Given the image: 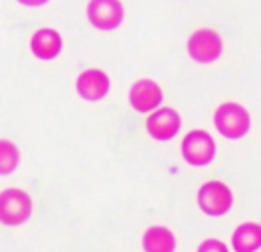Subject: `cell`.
Returning <instances> with one entry per match:
<instances>
[{"mask_svg":"<svg viewBox=\"0 0 261 252\" xmlns=\"http://www.w3.org/2000/svg\"><path fill=\"white\" fill-rule=\"evenodd\" d=\"M214 124L226 138H242L249 130V112L238 103H224L214 112Z\"/></svg>","mask_w":261,"mask_h":252,"instance_id":"1","label":"cell"},{"mask_svg":"<svg viewBox=\"0 0 261 252\" xmlns=\"http://www.w3.org/2000/svg\"><path fill=\"white\" fill-rule=\"evenodd\" d=\"M32 213V201L22 189H4L0 193V219L8 227L22 225Z\"/></svg>","mask_w":261,"mask_h":252,"instance_id":"2","label":"cell"},{"mask_svg":"<svg viewBox=\"0 0 261 252\" xmlns=\"http://www.w3.org/2000/svg\"><path fill=\"white\" fill-rule=\"evenodd\" d=\"M216 144L214 138L204 130H192L182 140V156L192 166H206L214 160Z\"/></svg>","mask_w":261,"mask_h":252,"instance_id":"3","label":"cell"},{"mask_svg":"<svg viewBox=\"0 0 261 252\" xmlns=\"http://www.w3.org/2000/svg\"><path fill=\"white\" fill-rule=\"evenodd\" d=\"M231 191L228 185H224L222 181H206L200 191H198V205L204 213L218 217V215H224L228 213L229 207H231Z\"/></svg>","mask_w":261,"mask_h":252,"instance_id":"4","label":"cell"},{"mask_svg":"<svg viewBox=\"0 0 261 252\" xmlns=\"http://www.w3.org/2000/svg\"><path fill=\"white\" fill-rule=\"evenodd\" d=\"M123 4L119 0H89L87 18L99 30H115L123 22Z\"/></svg>","mask_w":261,"mask_h":252,"instance_id":"5","label":"cell"},{"mask_svg":"<svg viewBox=\"0 0 261 252\" xmlns=\"http://www.w3.org/2000/svg\"><path fill=\"white\" fill-rule=\"evenodd\" d=\"M188 53L198 63H212L222 53V40L214 30H198L188 40Z\"/></svg>","mask_w":261,"mask_h":252,"instance_id":"6","label":"cell"},{"mask_svg":"<svg viewBox=\"0 0 261 252\" xmlns=\"http://www.w3.org/2000/svg\"><path fill=\"white\" fill-rule=\"evenodd\" d=\"M129 99L133 109H137L139 112H148V110L156 109L163 103V91L154 81L141 79L133 85Z\"/></svg>","mask_w":261,"mask_h":252,"instance_id":"7","label":"cell"},{"mask_svg":"<svg viewBox=\"0 0 261 252\" xmlns=\"http://www.w3.org/2000/svg\"><path fill=\"white\" fill-rule=\"evenodd\" d=\"M147 128L152 138L170 140L180 128V116L174 109H159L147 118Z\"/></svg>","mask_w":261,"mask_h":252,"instance_id":"8","label":"cell"},{"mask_svg":"<svg viewBox=\"0 0 261 252\" xmlns=\"http://www.w3.org/2000/svg\"><path fill=\"white\" fill-rule=\"evenodd\" d=\"M77 93L85 101H99L109 93V77L99 69H87L77 77Z\"/></svg>","mask_w":261,"mask_h":252,"instance_id":"9","label":"cell"},{"mask_svg":"<svg viewBox=\"0 0 261 252\" xmlns=\"http://www.w3.org/2000/svg\"><path fill=\"white\" fill-rule=\"evenodd\" d=\"M30 47H32L34 55H38L40 59H51L62 51V38L56 30L44 28L32 36Z\"/></svg>","mask_w":261,"mask_h":252,"instance_id":"10","label":"cell"},{"mask_svg":"<svg viewBox=\"0 0 261 252\" xmlns=\"http://www.w3.org/2000/svg\"><path fill=\"white\" fill-rule=\"evenodd\" d=\"M231 244L236 252H255L261 246V225L245 223L238 227L231 236Z\"/></svg>","mask_w":261,"mask_h":252,"instance_id":"11","label":"cell"},{"mask_svg":"<svg viewBox=\"0 0 261 252\" xmlns=\"http://www.w3.org/2000/svg\"><path fill=\"white\" fill-rule=\"evenodd\" d=\"M145 252H174L176 240L166 227H150L143 236Z\"/></svg>","mask_w":261,"mask_h":252,"instance_id":"12","label":"cell"},{"mask_svg":"<svg viewBox=\"0 0 261 252\" xmlns=\"http://www.w3.org/2000/svg\"><path fill=\"white\" fill-rule=\"evenodd\" d=\"M18 164V150L12 142H0V172L10 173Z\"/></svg>","mask_w":261,"mask_h":252,"instance_id":"13","label":"cell"},{"mask_svg":"<svg viewBox=\"0 0 261 252\" xmlns=\"http://www.w3.org/2000/svg\"><path fill=\"white\" fill-rule=\"evenodd\" d=\"M198 252H229V250L224 242L214 240V238H208V240H204V242L198 246Z\"/></svg>","mask_w":261,"mask_h":252,"instance_id":"14","label":"cell"},{"mask_svg":"<svg viewBox=\"0 0 261 252\" xmlns=\"http://www.w3.org/2000/svg\"><path fill=\"white\" fill-rule=\"evenodd\" d=\"M18 2H22L26 6H40V4H46L48 0H18Z\"/></svg>","mask_w":261,"mask_h":252,"instance_id":"15","label":"cell"}]
</instances>
